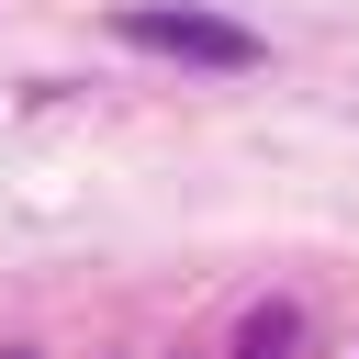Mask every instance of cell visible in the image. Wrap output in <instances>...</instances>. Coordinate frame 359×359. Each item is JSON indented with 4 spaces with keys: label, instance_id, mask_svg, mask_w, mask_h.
<instances>
[{
    "label": "cell",
    "instance_id": "2",
    "mask_svg": "<svg viewBox=\"0 0 359 359\" xmlns=\"http://www.w3.org/2000/svg\"><path fill=\"white\" fill-rule=\"evenodd\" d=\"M292 348V303H269V314H247V337H236V359H280Z\"/></svg>",
    "mask_w": 359,
    "mask_h": 359
},
{
    "label": "cell",
    "instance_id": "1",
    "mask_svg": "<svg viewBox=\"0 0 359 359\" xmlns=\"http://www.w3.org/2000/svg\"><path fill=\"white\" fill-rule=\"evenodd\" d=\"M112 34L146 45V56H180V67H258V34L224 22V11H191V0H123Z\"/></svg>",
    "mask_w": 359,
    "mask_h": 359
}]
</instances>
